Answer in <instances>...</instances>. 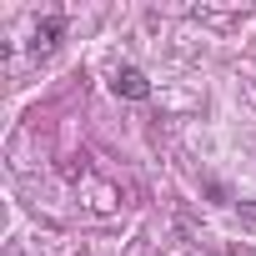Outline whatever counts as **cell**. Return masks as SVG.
Returning <instances> with one entry per match:
<instances>
[{
	"label": "cell",
	"instance_id": "1",
	"mask_svg": "<svg viewBox=\"0 0 256 256\" xmlns=\"http://www.w3.org/2000/svg\"><path fill=\"white\" fill-rule=\"evenodd\" d=\"M110 90L126 96V100H146V96H151V80H146L136 66H120V70L110 76Z\"/></svg>",
	"mask_w": 256,
	"mask_h": 256
},
{
	"label": "cell",
	"instance_id": "2",
	"mask_svg": "<svg viewBox=\"0 0 256 256\" xmlns=\"http://www.w3.org/2000/svg\"><path fill=\"white\" fill-rule=\"evenodd\" d=\"M60 30H66V20H60V16H46V20L36 26V50H50V46L60 40Z\"/></svg>",
	"mask_w": 256,
	"mask_h": 256
}]
</instances>
